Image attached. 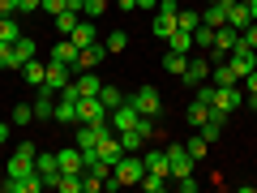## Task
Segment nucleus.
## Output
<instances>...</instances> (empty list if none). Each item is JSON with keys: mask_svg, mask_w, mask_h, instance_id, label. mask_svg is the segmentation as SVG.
I'll return each mask as SVG.
<instances>
[{"mask_svg": "<svg viewBox=\"0 0 257 193\" xmlns=\"http://www.w3.org/2000/svg\"><path fill=\"white\" fill-rule=\"evenodd\" d=\"M142 176H146V163H142V155H120L103 189H120V184H138Z\"/></svg>", "mask_w": 257, "mask_h": 193, "instance_id": "obj_1", "label": "nucleus"}, {"mask_svg": "<svg viewBox=\"0 0 257 193\" xmlns=\"http://www.w3.org/2000/svg\"><path fill=\"white\" fill-rule=\"evenodd\" d=\"M111 112L103 108L99 94H86V99H77V125H103Z\"/></svg>", "mask_w": 257, "mask_h": 193, "instance_id": "obj_2", "label": "nucleus"}, {"mask_svg": "<svg viewBox=\"0 0 257 193\" xmlns=\"http://www.w3.org/2000/svg\"><path fill=\"white\" fill-rule=\"evenodd\" d=\"M128 99H133V108H138L142 116H159V112H163V94H159L155 86H138Z\"/></svg>", "mask_w": 257, "mask_h": 193, "instance_id": "obj_3", "label": "nucleus"}, {"mask_svg": "<svg viewBox=\"0 0 257 193\" xmlns=\"http://www.w3.org/2000/svg\"><path fill=\"white\" fill-rule=\"evenodd\" d=\"M227 64H231V73H236V77H248L257 69V52H253V47H244V43H236L227 52Z\"/></svg>", "mask_w": 257, "mask_h": 193, "instance_id": "obj_4", "label": "nucleus"}, {"mask_svg": "<svg viewBox=\"0 0 257 193\" xmlns=\"http://www.w3.org/2000/svg\"><path fill=\"white\" fill-rule=\"evenodd\" d=\"M193 163H197V159L189 155V146H184V142L167 146V167H172V180H176V176H189V172H193Z\"/></svg>", "mask_w": 257, "mask_h": 193, "instance_id": "obj_5", "label": "nucleus"}, {"mask_svg": "<svg viewBox=\"0 0 257 193\" xmlns=\"http://www.w3.org/2000/svg\"><path fill=\"white\" fill-rule=\"evenodd\" d=\"M138 116H142V112L133 108V99H128V94H124V103H120V108H111L107 125L116 129V133H124V129H133V125H138Z\"/></svg>", "mask_w": 257, "mask_h": 193, "instance_id": "obj_6", "label": "nucleus"}, {"mask_svg": "<svg viewBox=\"0 0 257 193\" xmlns=\"http://www.w3.org/2000/svg\"><path fill=\"white\" fill-rule=\"evenodd\" d=\"M240 103H244V94H240L236 86H214V99H210V108H214V112H227V116H231Z\"/></svg>", "mask_w": 257, "mask_h": 193, "instance_id": "obj_7", "label": "nucleus"}, {"mask_svg": "<svg viewBox=\"0 0 257 193\" xmlns=\"http://www.w3.org/2000/svg\"><path fill=\"white\" fill-rule=\"evenodd\" d=\"M103 56H107V47H103L99 39H94V43H86L82 52H77V64H73V69H77V73H86V69H99V64H103Z\"/></svg>", "mask_w": 257, "mask_h": 193, "instance_id": "obj_8", "label": "nucleus"}, {"mask_svg": "<svg viewBox=\"0 0 257 193\" xmlns=\"http://www.w3.org/2000/svg\"><path fill=\"white\" fill-rule=\"evenodd\" d=\"M56 163H60V172H69V176H82V172H86L77 142H73V146H60V150H56Z\"/></svg>", "mask_w": 257, "mask_h": 193, "instance_id": "obj_9", "label": "nucleus"}, {"mask_svg": "<svg viewBox=\"0 0 257 193\" xmlns=\"http://www.w3.org/2000/svg\"><path fill=\"white\" fill-rule=\"evenodd\" d=\"M35 172L43 176V189H52V184H56V176H60V163H56L52 150H39V155H35Z\"/></svg>", "mask_w": 257, "mask_h": 193, "instance_id": "obj_10", "label": "nucleus"}, {"mask_svg": "<svg viewBox=\"0 0 257 193\" xmlns=\"http://www.w3.org/2000/svg\"><path fill=\"white\" fill-rule=\"evenodd\" d=\"M30 108H35V120H52L56 116V90L52 86H39V94H35V103H30Z\"/></svg>", "mask_w": 257, "mask_h": 193, "instance_id": "obj_11", "label": "nucleus"}, {"mask_svg": "<svg viewBox=\"0 0 257 193\" xmlns=\"http://www.w3.org/2000/svg\"><path fill=\"white\" fill-rule=\"evenodd\" d=\"M73 82V64H60V60H47V86H52L56 94L64 90V86Z\"/></svg>", "mask_w": 257, "mask_h": 193, "instance_id": "obj_12", "label": "nucleus"}, {"mask_svg": "<svg viewBox=\"0 0 257 193\" xmlns=\"http://www.w3.org/2000/svg\"><path fill=\"white\" fill-rule=\"evenodd\" d=\"M180 82H189V86H202V82H210V60H206V56H193Z\"/></svg>", "mask_w": 257, "mask_h": 193, "instance_id": "obj_13", "label": "nucleus"}, {"mask_svg": "<svg viewBox=\"0 0 257 193\" xmlns=\"http://www.w3.org/2000/svg\"><path fill=\"white\" fill-rule=\"evenodd\" d=\"M77 52H82V47H77L73 39H60V43H52V60H60V64H77ZM73 77H77V69H73Z\"/></svg>", "mask_w": 257, "mask_h": 193, "instance_id": "obj_14", "label": "nucleus"}, {"mask_svg": "<svg viewBox=\"0 0 257 193\" xmlns=\"http://www.w3.org/2000/svg\"><path fill=\"white\" fill-rule=\"evenodd\" d=\"M73 90H77V99H86V94H99V90H103V82L94 77V69H86V73H77V77H73Z\"/></svg>", "mask_w": 257, "mask_h": 193, "instance_id": "obj_15", "label": "nucleus"}, {"mask_svg": "<svg viewBox=\"0 0 257 193\" xmlns=\"http://www.w3.org/2000/svg\"><path fill=\"white\" fill-rule=\"evenodd\" d=\"M142 163H146V172H159V176H167V180H172V167H167V150H146V155H142Z\"/></svg>", "mask_w": 257, "mask_h": 193, "instance_id": "obj_16", "label": "nucleus"}, {"mask_svg": "<svg viewBox=\"0 0 257 193\" xmlns=\"http://www.w3.org/2000/svg\"><path fill=\"white\" fill-rule=\"evenodd\" d=\"M120 146H124V155H142V146H146V133H142L138 125L124 129V133H120Z\"/></svg>", "mask_w": 257, "mask_h": 193, "instance_id": "obj_17", "label": "nucleus"}, {"mask_svg": "<svg viewBox=\"0 0 257 193\" xmlns=\"http://www.w3.org/2000/svg\"><path fill=\"white\" fill-rule=\"evenodd\" d=\"M77 22H82V13H73V9H60V13H56V39H69Z\"/></svg>", "mask_w": 257, "mask_h": 193, "instance_id": "obj_18", "label": "nucleus"}, {"mask_svg": "<svg viewBox=\"0 0 257 193\" xmlns=\"http://www.w3.org/2000/svg\"><path fill=\"white\" fill-rule=\"evenodd\" d=\"M184 120H189L193 129H202L206 120H210V103H202V99H193L189 108H184Z\"/></svg>", "mask_w": 257, "mask_h": 193, "instance_id": "obj_19", "label": "nucleus"}, {"mask_svg": "<svg viewBox=\"0 0 257 193\" xmlns=\"http://www.w3.org/2000/svg\"><path fill=\"white\" fill-rule=\"evenodd\" d=\"M35 52H39V47H35V39H30V35L13 39V60H18V69H22L26 60H35Z\"/></svg>", "mask_w": 257, "mask_h": 193, "instance_id": "obj_20", "label": "nucleus"}, {"mask_svg": "<svg viewBox=\"0 0 257 193\" xmlns=\"http://www.w3.org/2000/svg\"><path fill=\"white\" fill-rule=\"evenodd\" d=\"M236 43H240V30H236V26H219V30H214V43H210V47H219V52H231Z\"/></svg>", "mask_w": 257, "mask_h": 193, "instance_id": "obj_21", "label": "nucleus"}, {"mask_svg": "<svg viewBox=\"0 0 257 193\" xmlns=\"http://www.w3.org/2000/svg\"><path fill=\"white\" fill-rule=\"evenodd\" d=\"M163 69L172 77H184V69H189V56L184 52H172V47H167V56H163Z\"/></svg>", "mask_w": 257, "mask_h": 193, "instance_id": "obj_22", "label": "nucleus"}, {"mask_svg": "<svg viewBox=\"0 0 257 193\" xmlns=\"http://www.w3.org/2000/svg\"><path fill=\"white\" fill-rule=\"evenodd\" d=\"M22 73H26V86H35V90H39V86L47 82V64H39V60H26V64H22Z\"/></svg>", "mask_w": 257, "mask_h": 193, "instance_id": "obj_23", "label": "nucleus"}, {"mask_svg": "<svg viewBox=\"0 0 257 193\" xmlns=\"http://www.w3.org/2000/svg\"><path fill=\"white\" fill-rule=\"evenodd\" d=\"M167 47H172V52H184V56H189V52H193V30H180V26H176L172 35H167Z\"/></svg>", "mask_w": 257, "mask_h": 193, "instance_id": "obj_24", "label": "nucleus"}, {"mask_svg": "<svg viewBox=\"0 0 257 193\" xmlns=\"http://www.w3.org/2000/svg\"><path fill=\"white\" fill-rule=\"evenodd\" d=\"M202 26H214V30L227 26V9H223V5H206L202 9Z\"/></svg>", "mask_w": 257, "mask_h": 193, "instance_id": "obj_25", "label": "nucleus"}, {"mask_svg": "<svg viewBox=\"0 0 257 193\" xmlns=\"http://www.w3.org/2000/svg\"><path fill=\"white\" fill-rule=\"evenodd\" d=\"M210 82H214V86H236V82H240V77H236V73H231V64H227V60H223V64H210Z\"/></svg>", "mask_w": 257, "mask_h": 193, "instance_id": "obj_26", "label": "nucleus"}, {"mask_svg": "<svg viewBox=\"0 0 257 193\" xmlns=\"http://www.w3.org/2000/svg\"><path fill=\"white\" fill-rule=\"evenodd\" d=\"M150 30H155V35H159V39L167 43V35L176 30V13H159V18H155V26H150Z\"/></svg>", "mask_w": 257, "mask_h": 193, "instance_id": "obj_27", "label": "nucleus"}, {"mask_svg": "<svg viewBox=\"0 0 257 193\" xmlns=\"http://www.w3.org/2000/svg\"><path fill=\"white\" fill-rule=\"evenodd\" d=\"M13 39H22L18 18H0V43H13Z\"/></svg>", "mask_w": 257, "mask_h": 193, "instance_id": "obj_28", "label": "nucleus"}, {"mask_svg": "<svg viewBox=\"0 0 257 193\" xmlns=\"http://www.w3.org/2000/svg\"><path fill=\"white\" fill-rule=\"evenodd\" d=\"M176 26H180V30H197V26H202V13H193V9H176Z\"/></svg>", "mask_w": 257, "mask_h": 193, "instance_id": "obj_29", "label": "nucleus"}, {"mask_svg": "<svg viewBox=\"0 0 257 193\" xmlns=\"http://www.w3.org/2000/svg\"><path fill=\"white\" fill-rule=\"evenodd\" d=\"M99 99H103V108H120V103H124V90H120V86H103V90H99Z\"/></svg>", "mask_w": 257, "mask_h": 193, "instance_id": "obj_30", "label": "nucleus"}, {"mask_svg": "<svg viewBox=\"0 0 257 193\" xmlns=\"http://www.w3.org/2000/svg\"><path fill=\"white\" fill-rule=\"evenodd\" d=\"M69 39H73L77 47H86V43H94V26H90V22H77V26H73V35H69Z\"/></svg>", "mask_w": 257, "mask_h": 193, "instance_id": "obj_31", "label": "nucleus"}, {"mask_svg": "<svg viewBox=\"0 0 257 193\" xmlns=\"http://www.w3.org/2000/svg\"><path fill=\"white\" fill-rule=\"evenodd\" d=\"M210 43H214V26H197L193 30V47H197V52H206Z\"/></svg>", "mask_w": 257, "mask_h": 193, "instance_id": "obj_32", "label": "nucleus"}, {"mask_svg": "<svg viewBox=\"0 0 257 193\" xmlns=\"http://www.w3.org/2000/svg\"><path fill=\"white\" fill-rule=\"evenodd\" d=\"M142 189H146V193H163V184H167V176H159V172H146V176H142Z\"/></svg>", "mask_w": 257, "mask_h": 193, "instance_id": "obj_33", "label": "nucleus"}, {"mask_svg": "<svg viewBox=\"0 0 257 193\" xmlns=\"http://www.w3.org/2000/svg\"><path fill=\"white\" fill-rule=\"evenodd\" d=\"M103 47H107V52H124V47H128V35H124V30H111V35L103 39Z\"/></svg>", "mask_w": 257, "mask_h": 193, "instance_id": "obj_34", "label": "nucleus"}, {"mask_svg": "<svg viewBox=\"0 0 257 193\" xmlns=\"http://www.w3.org/2000/svg\"><path fill=\"white\" fill-rule=\"evenodd\" d=\"M30 120H35V108H30V103H18V108H13V125H18V129H26Z\"/></svg>", "mask_w": 257, "mask_h": 193, "instance_id": "obj_35", "label": "nucleus"}, {"mask_svg": "<svg viewBox=\"0 0 257 193\" xmlns=\"http://www.w3.org/2000/svg\"><path fill=\"white\" fill-rule=\"evenodd\" d=\"M107 9H111V0H86V9H82V13H90V18H103Z\"/></svg>", "mask_w": 257, "mask_h": 193, "instance_id": "obj_36", "label": "nucleus"}, {"mask_svg": "<svg viewBox=\"0 0 257 193\" xmlns=\"http://www.w3.org/2000/svg\"><path fill=\"white\" fill-rule=\"evenodd\" d=\"M0 69H18V60H13V43H0Z\"/></svg>", "mask_w": 257, "mask_h": 193, "instance_id": "obj_37", "label": "nucleus"}, {"mask_svg": "<svg viewBox=\"0 0 257 193\" xmlns=\"http://www.w3.org/2000/svg\"><path fill=\"white\" fill-rule=\"evenodd\" d=\"M176 189H180V193H197V176H176Z\"/></svg>", "mask_w": 257, "mask_h": 193, "instance_id": "obj_38", "label": "nucleus"}, {"mask_svg": "<svg viewBox=\"0 0 257 193\" xmlns=\"http://www.w3.org/2000/svg\"><path fill=\"white\" fill-rule=\"evenodd\" d=\"M22 13V0H0V18H18Z\"/></svg>", "mask_w": 257, "mask_h": 193, "instance_id": "obj_39", "label": "nucleus"}, {"mask_svg": "<svg viewBox=\"0 0 257 193\" xmlns=\"http://www.w3.org/2000/svg\"><path fill=\"white\" fill-rule=\"evenodd\" d=\"M240 43H244V47H253V52H257V22H253V26H244V30H240Z\"/></svg>", "mask_w": 257, "mask_h": 193, "instance_id": "obj_40", "label": "nucleus"}, {"mask_svg": "<svg viewBox=\"0 0 257 193\" xmlns=\"http://www.w3.org/2000/svg\"><path fill=\"white\" fill-rule=\"evenodd\" d=\"M184 146H189V155H193V159H202V155H206V150H210V146H206V142H202V138H189V142H184Z\"/></svg>", "mask_w": 257, "mask_h": 193, "instance_id": "obj_41", "label": "nucleus"}, {"mask_svg": "<svg viewBox=\"0 0 257 193\" xmlns=\"http://www.w3.org/2000/svg\"><path fill=\"white\" fill-rule=\"evenodd\" d=\"M39 9H47V13H52V18H56V13H60V9H69V0H43Z\"/></svg>", "mask_w": 257, "mask_h": 193, "instance_id": "obj_42", "label": "nucleus"}, {"mask_svg": "<svg viewBox=\"0 0 257 193\" xmlns=\"http://www.w3.org/2000/svg\"><path fill=\"white\" fill-rule=\"evenodd\" d=\"M240 82H244V90H248V94H257V69H253L248 77H240Z\"/></svg>", "mask_w": 257, "mask_h": 193, "instance_id": "obj_43", "label": "nucleus"}, {"mask_svg": "<svg viewBox=\"0 0 257 193\" xmlns=\"http://www.w3.org/2000/svg\"><path fill=\"white\" fill-rule=\"evenodd\" d=\"M9 133H13V120H0V146L9 142Z\"/></svg>", "mask_w": 257, "mask_h": 193, "instance_id": "obj_44", "label": "nucleus"}, {"mask_svg": "<svg viewBox=\"0 0 257 193\" xmlns=\"http://www.w3.org/2000/svg\"><path fill=\"white\" fill-rule=\"evenodd\" d=\"M116 9H124V13H128V9H138V0H116Z\"/></svg>", "mask_w": 257, "mask_h": 193, "instance_id": "obj_45", "label": "nucleus"}, {"mask_svg": "<svg viewBox=\"0 0 257 193\" xmlns=\"http://www.w3.org/2000/svg\"><path fill=\"white\" fill-rule=\"evenodd\" d=\"M39 5H43V0H22V9H26V13H30V9H39Z\"/></svg>", "mask_w": 257, "mask_h": 193, "instance_id": "obj_46", "label": "nucleus"}, {"mask_svg": "<svg viewBox=\"0 0 257 193\" xmlns=\"http://www.w3.org/2000/svg\"><path fill=\"white\" fill-rule=\"evenodd\" d=\"M138 9H159V0H138Z\"/></svg>", "mask_w": 257, "mask_h": 193, "instance_id": "obj_47", "label": "nucleus"}, {"mask_svg": "<svg viewBox=\"0 0 257 193\" xmlns=\"http://www.w3.org/2000/svg\"><path fill=\"white\" fill-rule=\"evenodd\" d=\"M248 18H253V22H257V0H248Z\"/></svg>", "mask_w": 257, "mask_h": 193, "instance_id": "obj_48", "label": "nucleus"}, {"mask_svg": "<svg viewBox=\"0 0 257 193\" xmlns=\"http://www.w3.org/2000/svg\"><path fill=\"white\" fill-rule=\"evenodd\" d=\"M248 103H253V108H257V94H248Z\"/></svg>", "mask_w": 257, "mask_h": 193, "instance_id": "obj_49", "label": "nucleus"}, {"mask_svg": "<svg viewBox=\"0 0 257 193\" xmlns=\"http://www.w3.org/2000/svg\"><path fill=\"white\" fill-rule=\"evenodd\" d=\"M0 189H5V172H0Z\"/></svg>", "mask_w": 257, "mask_h": 193, "instance_id": "obj_50", "label": "nucleus"}, {"mask_svg": "<svg viewBox=\"0 0 257 193\" xmlns=\"http://www.w3.org/2000/svg\"><path fill=\"white\" fill-rule=\"evenodd\" d=\"M206 5H219V0H206Z\"/></svg>", "mask_w": 257, "mask_h": 193, "instance_id": "obj_51", "label": "nucleus"}]
</instances>
